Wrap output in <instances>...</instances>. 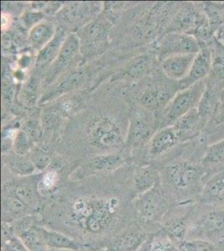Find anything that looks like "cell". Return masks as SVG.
<instances>
[{"instance_id":"484cf974","label":"cell","mask_w":224,"mask_h":251,"mask_svg":"<svg viewBox=\"0 0 224 251\" xmlns=\"http://www.w3.org/2000/svg\"><path fill=\"white\" fill-rule=\"evenodd\" d=\"M206 85L210 86L218 92H221L224 89V54L218 53L213 55L210 74L207 78Z\"/></svg>"},{"instance_id":"8fae6325","label":"cell","mask_w":224,"mask_h":251,"mask_svg":"<svg viewBox=\"0 0 224 251\" xmlns=\"http://www.w3.org/2000/svg\"><path fill=\"white\" fill-rule=\"evenodd\" d=\"M196 54H178L170 55L162 60V69L164 74L172 80L184 79L190 71Z\"/></svg>"},{"instance_id":"9c48e42d","label":"cell","mask_w":224,"mask_h":251,"mask_svg":"<svg viewBox=\"0 0 224 251\" xmlns=\"http://www.w3.org/2000/svg\"><path fill=\"white\" fill-rule=\"evenodd\" d=\"M207 20L204 12L194 4H187L179 10L174 19L173 25L177 33L193 35L197 29Z\"/></svg>"},{"instance_id":"2e32d148","label":"cell","mask_w":224,"mask_h":251,"mask_svg":"<svg viewBox=\"0 0 224 251\" xmlns=\"http://www.w3.org/2000/svg\"><path fill=\"white\" fill-rule=\"evenodd\" d=\"M175 95L173 90L167 86L151 87L142 94L141 103L144 108L155 111L163 105L167 106Z\"/></svg>"},{"instance_id":"f35d334b","label":"cell","mask_w":224,"mask_h":251,"mask_svg":"<svg viewBox=\"0 0 224 251\" xmlns=\"http://www.w3.org/2000/svg\"><path fill=\"white\" fill-rule=\"evenodd\" d=\"M10 21H9V16L8 15H2V28L3 29L8 28V26L9 25Z\"/></svg>"},{"instance_id":"44dd1931","label":"cell","mask_w":224,"mask_h":251,"mask_svg":"<svg viewBox=\"0 0 224 251\" xmlns=\"http://www.w3.org/2000/svg\"><path fill=\"white\" fill-rule=\"evenodd\" d=\"M201 164L207 172H215L224 169V137L207 147L202 156Z\"/></svg>"},{"instance_id":"ffe728a7","label":"cell","mask_w":224,"mask_h":251,"mask_svg":"<svg viewBox=\"0 0 224 251\" xmlns=\"http://www.w3.org/2000/svg\"><path fill=\"white\" fill-rule=\"evenodd\" d=\"M150 57L148 54H142L135 58L122 68V71L114 76L113 80H136L142 77L150 65Z\"/></svg>"},{"instance_id":"4316f807","label":"cell","mask_w":224,"mask_h":251,"mask_svg":"<svg viewBox=\"0 0 224 251\" xmlns=\"http://www.w3.org/2000/svg\"><path fill=\"white\" fill-rule=\"evenodd\" d=\"M158 174L150 166H146L140 169L135 176V187L138 194H144L154 188L157 184Z\"/></svg>"},{"instance_id":"d6986e66","label":"cell","mask_w":224,"mask_h":251,"mask_svg":"<svg viewBox=\"0 0 224 251\" xmlns=\"http://www.w3.org/2000/svg\"><path fill=\"white\" fill-rule=\"evenodd\" d=\"M37 229L45 245L50 248L72 251H77L79 249V244L66 234L44 228H37Z\"/></svg>"},{"instance_id":"e575fe53","label":"cell","mask_w":224,"mask_h":251,"mask_svg":"<svg viewBox=\"0 0 224 251\" xmlns=\"http://www.w3.org/2000/svg\"><path fill=\"white\" fill-rule=\"evenodd\" d=\"M150 251H182L175 243L167 237L162 236L154 240L150 246Z\"/></svg>"},{"instance_id":"52a82bcc","label":"cell","mask_w":224,"mask_h":251,"mask_svg":"<svg viewBox=\"0 0 224 251\" xmlns=\"http://www.w3.org/2000/svg\"><path fill=\"white\" fill-rule=\"evenodd\" d=\"M213 62V50L210 46H201V50L196 54L190 71L187 76L177 83L179 91L205 80L210 74Z\"/></svg>"},{"instance_id":"1f68e13d","label":"cell","mask_w":224,"mask_h":251,"mask_svg":"<svg viewBox=\"0 0 224 251\" xmlns=\"http://www.w3.org/2000/svg\"><path fill=\"white\" fill-rule=\"evenodd\" d=\"M142 235L129 234L122 237L116 246L117 251H133L142 242Z\"/></svg>"},{"instance_id":"5b68a950","label":"cell","mask_w":224,"mask_h":251,"mask_svg":"<svg viewBox=\"0 0 224 251\" xmlns=\"http://www.w3.org/2000/svg\"><path fill=\"white\" fill-rule=\"evenodd\" d=\"M170 204L156 184L149 191L141 195L137 209L141 217L148 221L162 219L168 213Z\"/></svg>"},{"instance_id":"f546056e","label":"cell","mask_w":224,"mask_h":251,"mask_svg":"<svg viewBox=\"0 0 224 251\" xmlns=\"http://www.w3.org/2000/svg\"><path fill=\"white\" fill-rule=\"evenodd\" d=\"M35 191L36 189L30 183H21L14 187V191L12 193L28 206V208H31L36 202Z\"/></svg>"},{"instance_id":"cb8c5ba5","label":"cell","mask_w":224,"mask_h":251,"mask_svg":"<svg viewBox=\"0 0 224 251\" xmlns=\"http://www.w3.org/2000/svg\"><path fill=\"white\" fill-rule=\"evenodd\" d=\"M219 99L220 92L206 85L204 94L201 97L198 106L199 114L206 123L211 117H213V115H215L219 110Z\"/></svg>"},{"instance_id":"277c9868","label":"cell","mask_w":224,"mask_h":251,"mask_svg":"<svg viewBox=\"0 0 224 251\" xmlns=\"http://www.w3.org/2000/svg\"><path fill=\"white\" fill-rule=\"evenodd\" d=\"M206 90V81L201 80L195 85L178 91L162 111L164 127L173 126L176 121L193 109L198 108Z\"/></svg>"},{"instance_id":"60d3db41","label":"cell","mask_w":224,"mask_h":251,"mask_svg":"<svg viewBox=\"0 0 224 251\" xmlns=\"http://www.w3.org/2000/svg\"><path fill=\"white\" fill-rule=\"evenodd\" d=\"M219 9L221 11L222 16H223V20L224 22V3H219Z\"/></svg>"},{"instance_id":"4fadbf2b","label":"cell","mask_w":224,"mask_h":251,"mask_svg":"<svg viewBox=\"0 0 224 251\" xmlns=\"http://www.w3.org/2000/svg\"><path fill=\"white\" fill-rule=\"evenodd\" d=\"M195 203H193L189 207L186 214L168 221L163 227L162 236L167 237L175 244H178L184 240H187V233L189 229L191 219H192L193 208Z\"/></svg>"},{"instance_id":"f1b7e54d","label":"cell","mask_w":224,"mask_h":251,"mask_svg":"<svg viewBox=\"0 0 224 251\" xmlns=\"http://www.w3.org/2000/svg\"><path fill=\"white\" fill-rule=\"evenodd\" d=\"M122 163L123 160L118 154L100 155L91 160L90 167L93 171L110 172L118 169Z\"/></svg>"},{"instance_id":"83f0119b","label":"cell","mask_w":224,"mask_h":251,"mask_svg":"<svg viewBox=\"0 0 224 251\" xmlns=\"http://www.w3.org/2000/svg\"><path fill=\"white\" fill-rule=\"evenodd\" d=\"M5 164L12 173L21 177L29 176L36 170L31 158H28L22 155L10 156L8 159L5 160Z\"/></svg>"},{"instance_id":"3957f363","label":"cell","mask_w":224,"mask_h":251,"mask_svg":"<svg viewBox=\"0 0 224 251\" xmlns=\"http://www.w3.org/2000/svg\"><path fill=\"white\" fill-rule=\"evenodd\" d=\"M209 173L201 165L176 162L165 169V180L168 185L178 192H190L200 196L201 188Z\"/></svg>"},{"instance_id":"d4e9b609","label":"cell","mask_w":224,"mask_h":251,"mask_svg":"<svg viewBox=\"0 0 224 251\" xmlns=\"http://www.w3.org/2000/svg\"><path fill=\"white\" fill-rule=\"evenodd\" d=\"M2 207L4 221L7 218H9V221L10 219L22 217L25 214H27L28 209L30 208L25 204L21 200H19L13 193L3 194Z\"/></svg>"},{"instance_id":"ac0fdd59","label":"cell","mask_w":224,"mask_h":251,"mask_svg":"<svg viewBox=\"0 0 224 251\" xmlns=\"http://www.w3.org/2000/svg\"><path fill=\"white\" fill-rule=\"evenodd\" d=\"M85 73L82 72H72L67 76L62 79L61 81L58 83L54 88L50 92H47L40 99V104L50 102L51 100L66 94L67 92H71L72 90L77 88L78 86L85 80Z\"/></svg>"},{"instance_id":"9a60e30c","label":"cell","mask_w":224,"mask_h":251,"mask_svg":"<svg viewBox=\"0 0 224 251\" xmlns=\"http://www.w3.org/2000/svg\"><path fill=\"white\" fill-rule=\"evenodd\" d=\"M67 36L68 35L66 34V30L62 27L57 28L54 38L38 53L35 61L36 66L44 68L50 64L54 63L60 54V50Z\"/></svg>"},{"instance_id":"d6a6232c","label":"cell","mask_w":224,"mask_h":251,"mask_svg":"<svg viewBox=\"0 0 224 251\" xmlns=\"http://www.w3.org/2000/svg\"><path fill=\"white\" fill-rule=\"evenodd\" d=\"M30 140L28 134L24 131H18L14 142V151L18 155L25 156L30 149Z\"/></svg>"},{"instance_id":"d590c367","label":"cell","mask_w":224,"mask_h":251,"mask_svg":"<svg viewBox=\"0 0 224 251\" xmlns=\"http://www.w3.org/2000/svg\"><path fill=\"white\" fill-rule=\"evenodd\" d=\"M30 158L38 170H44L46 169L50 162V157L49 154L42 151H38L36 152L34 151V154L32 155Z\"/></svg>"},{"instance_id":"8d00e7d4","label":"cell","mask_w":224,"mask_h":251,"mask_svg":"<svg viewBox=\"0 0 224 251\" xmlns=\"http://www.w3.org/2000/svg\"><path fill=\"white\" fill-rule=\"evenodd\" d=\"M218 111L219 112V119L224 122V89L220 92V99H219V106Z\"/></svg>"},{"instance_id":"7a4b0ae2","label":"cell","mask_w":224,"mask_h":251,"mask_svg":"<svg viewBox=\"0 0 224 251\" xmlns=\"http://www.w3.org/2000/svg\"><path fill=\"white\" fill-rule=\"evenodd\" d=\"M85 133L89 144L101 150L118 149L125 143L119 123L109 115L94 117L86 126Z\"/></svg>"},{"instance_id":"ab89813d","label":"cell","mask_w":224,"mask_h":251,"mask_svg":"<svg viewBox=\"0 0 224 251\" xmlns=\"http://www.w3.org/2000/svg\"><path fill=\"white\" fill-rule=\"evenodd\" d=\"M216 248H217V251H224V239L221 242L216 245Z\"/></svg>"},{"instance_id":"5bb4252c","label":"cell","mask_w":224,"mask_h":251,"mask_svg":"<svg viewBox=\"0 0 224 251\" xmlns=\"http://www.w3.org/2000/svg\"><path fill=\"white\" fill-rule=\"evenodd\" d=\"M179 138L173 126L161 129L150 138L149 152L151 157H158L173 149Z\"/></svg>"},{"instance_id":"7402d4cb","label":"cell","mask_w":224,"mask_h":251,"mask_svg":"<svg viewBox=\"0 0 224 251\" xmlns=\"http://www.w3.org/2000/svg\"><path fill=\"white\" fill-rule=\"evenodd\" d=\"M55 33L56 29L52 24L41 22L32 27L28 38L33 47L40 51L54 38Z\"/></svg>"},{"instance_id":"e0dca14e","label":"cell","mask_w":224,"mask_h":251,"mask_svg":"<svg viewBox=\"0 0 224 251\" xmlns=\"http://www.w3.org/2000/svg\"><path fill=\"white\" fill-rule=\"evenodd\" d=\"M107 39V29L101 22H93L85 26L81 32V37H79L81 47L85 50L89 48L96 50L100 46H102Z\"/></svg>"},{"instance_id":"836d02e7","label":"cell","mask_w":224,"mask_h":251,"mask_svg":"<svg viewBox=\"0 0 224 251\" xmlns=\"http://www.w3.org/2000/svg\"><path fill=\"white\" fill-rule=\"evenodd\" d=\"M58 174L54 170L46 173L42 178L40 180V183H38L37 190L39 191L47 192L51 190L52 188H54L58 183Z\"/></svg>"},{"instance_id":"74e56055","label":"cell","mask_w":224,"mask_h":251,"mask_svg":"<svg viewBox=\"0 0 224 251\" xmlns=\"http://www.w3.org/2000/svg\"><path fill=\"white\" fill-rule=\"evenodd\" d=\"M215 40L224 46V25L220 26L215 34Z\"/></svg>"},{"instance_id":"30bf717a","label":"cell","mask_w":224,"mask_h":251,"mask_svg":"<svg viewBox=\"0 0 224 251\" xmlns=\"http://www.w3.org/2000/svg\"><path fill=\"white\" fill-rule=\"evenodd\" d=\"M81 55V44L78 34L71 33L68 34L66 41L63 44L60 54L54 62L52 78L61 73L64 70L73 66Z\"/></svg>"},{"instance_id":"603a6c76","label":"cell","mask_w":224,"mask_h":251,"mask_svg":"<svg viewBox=\"0 0 224 251\" xmlns=\"http://www.w3.org/2000/svg\"><path fill=\"white\" fill-rule=\"evenodd\" d=\"M151 136V129L150 125L146 122L145 118L142 115L136 114L131 121L128 141L134 146L142 145L150 139Z\"/></svg>"},{"instance_id":"4dcf8cb0","label":"cell","mask_w":224,"mask_h":251,"mask_svg":"<svg viewBox=\"0 0 224 251\" xmlns=\"http://www.w3.org/2000/svg\"><path fill=\"white\" fill-rule=\"evenodd\" d=\"M176 245L182 251H217L216 245L205 240H184Z\"/></svg>"},{"instance_id":"8992f818","label":"cell","mask_w":224,"mask_h":251,"mask_svg":"<svg viewBox=\"0 0 224 251\" xmlns=\"http://www.w3.org/2000/svg\"><path fill=\"white\" fill-rule=\"evenodd\" d=\"M201 50V46L196 38L184 33H171L162 40L159 56L161 60L173 54H197Z\"/></svg>"},{"instance_id":"7c38bea8","label":"cell","mask_w":224,"mask_h":251,"mask_svg":"<svg viewBox=\"0 0 224 251\" xmlns=\"http://www.w3.org/2000/svg\"><path fill=\"white\" fill-rule=\"evenodd\" d=\"M206 122L199 114L198 108L193 109L173 124L179 141L187 140L196 137L203 128Z\"/></svg>"},{"instance_id":"6da1fadb","label":"cell","mask_w":224,"mask_h":251,"mask_svg":"<svg viewBox=\"0 0 224 251\" xmlns=\"http://www.w3.org/2000/svg\"><path fill=\"white\" fill-rule=\"evenodd\" d=\"M224 239V208H209L197 202L187 240H201L214 245Z\"/></svg>"},{"instance_id":"ba28073f","label":"cell","mask_w":224,"mask_h":251,"mask_svg":"<svg viewBox=\"0 0 224 251\" xmlns=\"http://www.w3.org/2000/svg\"><path fill=\"white\" fill-rule=\"evenodd\" d=\"M198 202L209 208H224V168L207 176Z\"/></svg>"}]
</instances>
